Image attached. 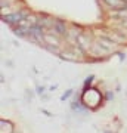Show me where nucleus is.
<instances>
[{"mask_svg": "<svg viewBox=\"0 0 127 133\" xmlns=\"http://www.w3.org/2000/svg\"><path fill=\"white\" fill-rule=\"evenodd\" d=\"M44 42L50 43V44H53V46H58V44H59V40H58V38H55V37H52V36H49V34H46V36H44Z\"/></svg>", "mask_w": 127, "mask_h": 133, "instance_id": "4", "label": "nucleus"}, {"mask_svg": "<svg viewBox=\"0 0 127 133\" xmlns=\"http://www.w3.org/2000/svg\"><path fill=\"white\" fill-rule=\"evenodd\" d=\"M70 95H71V90H68V92L65 93V95H62V98H61V99H62V101H65V99H66V98H68Z\"/></svg>", "mask_w": 127, "mask_h": 133, "instance_id": "5", "label": "nucleus"}, {"mask_svg": "<svg viewBox=\"0 0 127 133\" xmlns=\"http://www.w3.org/2000/svg\"><path fill=\"white\" fill-rule=\"evenodd\" d=\"M25 18V14L24 12H19V14H12V15H8V16H3L5 21L10 22V24H19L22 19Z\"/></svg>", "mask_w": 127, "mask_h": 133, "instance_id": "2", "label": "nucleus"}, {"mask_svg": "<svg viewBox=\"0 0 127 133\" xmlns=\"http://www.w3.org/2000/svg\"><path fill=\"white\" fill-rule=\"evenodd\" d=\"M109 6H112V9H124L126 8V2L124 0H105Z\"/></svg>", "mask_w": 127, "mask_h": 133, "instance_id": "3", "label": "nucleus"}, {"mask_svg": "<svg viewBox=\"0 0 127 133\" xmlns=\"http://www.w3.org/2000/svg\"><path fill=\"white\" fill-rule=\"evenodd\" d=\"M99 44H101V46H104L105 49H108L109 52H111V50H114V49L117 48V43L114 42V40H111L109 37H106V36H105V37H101V38H99Z\"/></svg>", "mask_w": 127, "mask_h": 133, "instance_id": "1", "label": "nucleus"}]
</instances>
